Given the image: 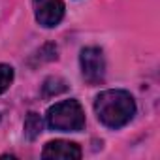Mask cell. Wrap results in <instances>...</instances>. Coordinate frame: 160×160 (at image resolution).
<instances>
[{"instance_id":"cell-4","label":"cell","mask_w":160,"mask_h":160,"mask_svg":"<svg viewBox=\"0 0 160 160\" xmlns=\"http://www.w3.org/2000/svg\"><path fill=\"white\" fill-rule=\"evenodd\" d=\"M32 4H34L36 21L45 28L57 27L64 17V2L62 0H32Z\"/></svg>"},{"instance_id":"cell-8","label":"cell","mask_w":160,"mask_h":160,"mask_svg":"<svg viewBox=\"0 0 160 160\" xmlns=\"http://www.w3.org/2000/svg\"><path fill=\"white\" fill-rule=\"evenodd\" d=\"M13 68L10 64H0V94L6 92L13 83Z\"/></svg>"},{"instance_id":"cell-1","label":"cell","mask_w":160,"mask_h":160,"mask_svg":"<svg viewBox=\"0 0 160 160\" xmlns=\"http://www.w3.org/2000/svg\"><path fill=\"white\" fill-rule=\"evenodd\" d=\"M94 111L98 121L108 128H121L132 121L136 113V102L130 92L109 89L96 96Z\"/></svg>"},{"instance_id":"cell-6","label":"cell","mask_w":160,"mask_h":160,"mask_svg":"<svg viewBox=\"0 0 160 160\" xmlns=\"http://www.w3.org/2000/svg\"><path fill=\"white\" fill-rule=\"evenodd\" d=\"M43 130V122H42V117L34 111H30L25 119V138L28 141H34Z\"/></svg>"},{"instance_id":"cell-2","label":"cell","mask_w":160,"mask_h":160,"mask_svg":"<svg viewBox=\"0 0 160 160\" xmlns=\"http://www.w3.org/2000/svg\"><path fill=\"white\" fill-rule=\"evenodd\" d=\"M47 124L58 132H79L85 126V111L77 100H64L49 108Z\"/></svg>"},{"instance_id":"cell-5","label":"cell","mask_w":160,"mask_h":160,"mask_svg":"<svg viewBox=\"0 0 160 160\" xmlns=\"http://www.w3.org/2000/svg\"><path fill=\"white\" fill-rule=\"evenodd\" d=\"M43 158H60V160H77L81 158V147L73 141H64V139H57V141H49L42 152Z\"/></svg>"},{"instance_id":"cell-7","label":"cell","mask_w":160,"mask_h":160,"mask_svg":"<svg viewBox=\"0 0 160 160\" xmlns=\"http://www.w3.org/2000/svg\"><path fill=\"white\" fill-rule=\"evenodd\" d=\"M66 91V83L62 81L60 77H49L47 81L43 83V96H55V94H60Z\"/></svg>"},{"instance_id":"cell-3","label":"cell","mask_w":160,"mask_h":160,"mask_svg":"<svg viewBox=\"0 0 160 160\" xmlns=\"http://www.w3.org/2000/svg\"><path fill=\"white\" fill-rule=\"evenodd\" d=\"M81 73L89 85H100L106 77V60L104 53L98 47H85L79 55Z\"/></svg>"}]
</instances>
